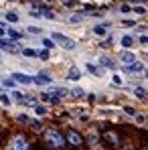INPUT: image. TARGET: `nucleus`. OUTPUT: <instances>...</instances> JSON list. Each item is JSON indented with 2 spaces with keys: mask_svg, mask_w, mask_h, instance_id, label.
<instances>
[{
  "mask_svg": "<svg viewBox=\"0 0 148 150\" xmlns=\"http://www.w3.org/2000/svg\"><path fill=\"white\" fill-rule=\"evenodd\" d=\"M26 30H28L30 35H41V33H43L41 26H26Z\"/></svg>",
  "mask_w": 148,
  "mask_h": 150,
  "instance_id": "nucleus-25",
  "label": "nucleus"
},
{
  "mask_svg": "<svg viewBox=\"0 0 148 150\" xmlns=\"http://www.w3.org/2000/svg\"><path fill=\"white\" fill-rule=\"evenodd\" d=\"M12 79H14L16 83H23V85H30V83H33V77L26 75V73H21V71L12 73Z\"/></svg>",
  "mask_w": 148,
  "mask_h": 150,
  "instance_id": "nucleus-9",
  "label": "nucleus"
},
{
  "mask_svg": "<svg viewBox=\"0 0 148 150\" xmlns=\"http://www.w3.org/2000/svg\"><path fill=\"white\" fill-rule=\"evenodd\" d=\"M69 96L75 98V100H81V98H85V91H83L81 87H73V89L69 91Z\"/></svg>",
  "mask_w": 148,
  "mask_h": 150,
  "instance_id": "nucleus-16",
  "label": "nucleus"
},
{
  "mask_svg": "<svg viewBox=\"0 0 148 150\" xmlns=\"http://www.w3.org/2000/svg\"><path fill=\"white\" fill-rule=\"evenodd\" d=\"M41 16H45V18H51V21H53V18H55V12L49 10V8H43V10H41Z\"/></svg>",
  "mask_w": 148,
  "mask_h": 150,
  "instance_id": "nucleus-21",
  "label": "nucleus"
},
{
  "mask_svg": "<svg viewBox=\"0 0 148 150\" xmlns=\"http://www.w3.org/2000/svg\"><path fill=\"white\" fill-rule=\"evenodd\" d=\"M140 43H142V45H148V37H146V35H144V37H140Z\"/></svg>",
  "mask_w": 148,
  "mask_h": 150,
  "instance_id": "nucleus-38",
  "label": "nucleus"
},
{
  "mask_svg": "<svg viewBox=\"0 0 148 150\" xmlns=\"http://www.w3.org/2000/svg\"><path fill=\"white\" fill-rule=\"evenodd\" d=\"M6 33H8V35L14 39V41H16V39H21V33H18L16 28H12V26H6Z\"/></svg>",
  "mask_w": 148,
  "mask_h": 150,
  "instance_id": "nucleus-19",
  "label": "nucleus"
},
{
  "mask_svg": "<svg viewBox=\"0 0 148 150\" xmlns=\"http://www.w3.org/2000/svg\"><path fill=\"white\" fill-rule=\"evenodd\" d=\"M0 103H4V105H10V98H8V96H0Z\"/></svg>",
  "mask_w": 148,
  "mask_h": 150,
  "instance_id": "nucleus-30",
  "label": "nucleus"
},
{
  "mask_svg": "<svg viewBox=\"0 0 148 150\" xmlns=\"http://www.w3.org/2000/svg\"><path fill=\"white\" fill-rule=\"evenodd\" d=\"M65 93H67V89H63V87H49L45 93H41V100L51 101V103H57Z\"/></svg>",
  "mask_w": 148,
  "mask_h": 150,
  "instance_id": "nucleus-2",
  "label": "nucleus"
},
{
  "mask_svg": "<svg viewBox=\"0 0 148 150\" xmlns=\"http://www.w3.org/2000/svg\"><path fill=\"white\" fill-rule=\"evenodd\" d=\"M132 4H144V2H148V0H130Z\"/></svg>",
  "mask_w": 148,
  "mask_h": 150,
  "instance_id": "nucleus-39",
  "label": "nucleus"
},
{
  "mask_svg": "<svg viewBox=\"0 0 148 150\" xmlns=\"http://www.w3.org/2000/svg\"><path fill=\"white\" fill-rule=\"evenodd\" d=\"M120 61H122L124 67H126V65H132V63H136L138 59H136V55H134L132 51H122V53H120Z\"/></svg>",
  "mask_w": 148,
  "mask_h": 150,
  "instance_id": "nucleus-8",
  "label": "nucleus"
},
{
  "mask_svg": "<svg viewBox=\"0 0 148 150\" xmlns=\"http://www.w3.org/2000/svg\"><path fill=\"white\" fill-rule=\"evenodd\" d=\"M120 12H122V14H128V12H132V4H128V2H124L122 6H120Z\"/></svg>",
  "mask_w": 148,
  "mask_h": 150,
  "instance_id": "nucleus-24",
  "label": "nucleus"
},
{
  "mask_svg": "<svg viewBox=\"0 0 148 150\" xmlns=\"http://www.w3.org/2000/svg\"><path fill=\"white\" fill-rule=\"evenodd\" d=\"M43 45H45V47H47V49H53V47H55V41H53V39H43Z\"/></svg>",
  "mask_w": 148,
  "mask_h": 150,
  "instance_id": "nucleus-27",
  "label": "nucleus"
},
{
  "mask_svg": "<svg viewBox=\"0 0 148 150\" xmlns=\"http://www.w3.org/2000/svg\"><path fill=\"white\" fill-rule=\"evenodd\" d=\"M51 39L55 41V45H59L61 49H65V51H73L75 49V41L69 39V37H65V35H61V33H53Z\"/></svg>",
  "mask_w": 148,
  "mask_h": 150,
  "instance_id": "nucleus-3",
  "label": "nucleus"
},
{
  "mask_svg": "<svg viewBox=\"0 0 148 150\" xmlns=\"http://www.w3.org/2000/svg\"><path fill=\"white\" fill-rule=\"evenodd\" d=\"M25 57H37V49H21Z\"/></svg>",
  "mask_w": 148,
  "mask_h": 150,
  "instance_id": "nucleus-23",
  "label": "nucleus"
},
{
  "mask_svg": "<svg viewBox=\"0 0 148 150\" xmlns=\"http://www.w3.org/2000/svg\"><path fill=\"white\" fill-rule=\"evenodd\" d=\"M37 57H41V59H49V51H47V49L37 51Z\"/></svg>",
  "mask_w": 148,
  "mask_h": 150,
  "instance_id": "nucleus-28",
  "label": "nucleus"
},
{
  "mask_svg": "<svg viewBox=\"0 0 148 150\" xmlns=\"http://www.w3.org/2000/svg\"><path fill=\"white\" fill-rule=\"evenodd\" d=\"M69 21H71V23H79V21H81V14H75V16H69Z\"/></svg>",
  "mask_w": 148,
  "mask_h": 150,
  "instance_id": "nucleus-37",
  "label": "nucleus"
},
{
  "mask_svg": "<svg viewBox=\"0 0 148 150\" xmlns=\"http://www.w3.org/2000/svg\"><path fill=\"white\" fill-rule=\"evenodd\" d=\"M134 96L140 100H146V89L144 87H134Z\"/></svg>",
  "mask_w": 148,
  "mask_h": 150,
  "instance_id": "nucleus-18",
  "label": "nucleus"
},
{
  "mask_svg": "<svg viewBox=\"0 0 148 150\" xmlns=\"http://www.w3.org/2000/svg\"><path fill=\"white\" fill-rule=\"evenodd\" d=\"M108 26H110V23H99V25H96V26H93V35H98V37H106Z\"/></svg>",
  "mask_w": 148,
  "mask_h": 150,
  "instance_id": "nucleus-12",
  "label": "nucleus"
},
{
  "mask_svg": "<svg viewBox=\"0 0 148 150\" xmlns=\"http://www.w3.org/2000/svg\"><path fill=\"white\" fill-rule=\"evenodd\" d=\"M28 14H30L33 18H41V10H28Z\"/></svg>",
  "mask_w": 148,
  "mask_h": 150,
  "instance_id": "nucleus-31",
  "label": "nucleus"
},
{
  "mask_svg": "<svg viewBox=\"0 0 148 150\" xmlns=\"http://www.w3.org/2000/svg\"><path fill=\"white\" fill-rule=\"evenodd\" d=\"M18 120H21V122H26V124H28V120H30V118H28L26 114H18Z\"/></svg>",
  "mask_w": 148,
  "mask_h": 150,
  "instance_id": "nucleus-36",
  "label": "nucleus"
},
{
  "mask_svg": "<svg viewBox=\"0 0 148 150\" xmlns=\"http://www.w3.org/2000/svg\"><path fill=\"white\" fill-rule=\"evenodd\" d=\"M28 126H30L33 130H43V124H41L39 120H28Z\"/></svg>",
  "mask_w": 148,
  "mask_h": 150,
  "instance_id": "nucleus-22",
  "label": "nucleus"
},
{
  "mask_svg": "<svg viewBox=\"0 0 148 150\" xmlns=\"http://www.w3.org/2000/svg\"><path fill=\"white\" fill-rule=\"evenodd\" d=\"M120 43H122V47H124V49H132V47H134V39H132L130 35H124Z\"/></svg>",
  "mask_w": 148,
  "mask_h": 150,
  "instance_id": "nucleus-14",
  "label": "nucleus"
},
{
  "mask_svg": "<svg viewBox=\"0 0 148 150\" xmlns=\"http://www.w3.org/2000/svg\"><path fill=\"white\" fill-rule=\"evenodd\" d=\"M112 81H114L116 85H122V77H120V75H112Z\"/></svg>",
  "mask_w": 148,
  "mask_h": 150,
  "instance_id": "nucleus-32",
  "label": "nucleus"
},
{
  "mask_svg": "<svg viewBox=\"0 0 148 150\" xmlns=\"http://www.w3.org/2000/svg\"><path fill=\"white\" fill-rule=\"evenodd\" d=\"M85 69H87L91 75H96V77H101V75H103L101 65H96V63H85Z\"/></svg>",
  "mask_w": 148,
  "mask_h": 150,
  "instance_id": "nucleus-11",
  "label": "nucleus"
},
{
  "mask_svg": "<svg viewBox=\"0 0 148 150\" xmlns=\"http://www.w3.org/2000/svg\"><path fill=\"white\" fill-rule=\"evenodd\" d=\"M103 140H108L112 146H120V136H118V132H114V130H106V132H103Z\"/></svg>",
  "mask_w": 148,
  "mask_h": 150,
  "instance_id": "nucleus-7",
  "label": "nucleus"
},
{
  "mask_svg": "<svg viewBox=\"0 0 148 150\" xmlns=\"http://www.w3.org/2000/svg\"><path fill=\"white\" fill-rule=\"evenodd\" d=\"M132 12H136V14H146L148 10H146L144 4H134V6H132Z\"/></svg>",
  "mask_w": 148,
  "mask_h": 150,
  "instance_id": "nucleus-17",
  "label": "nucleus"
},
{
  "mask_svg": "<svg viewBox=\"0 0 148 150\" xmlns=\"http://www.w3.org/2000/svg\"><path fill=\"white\" fill-rule=\"evenodd\" d=\"M99 65H101V67H110V69H114V67H116V61H112L110 57H99Z\"/></svg>",
  "mask_w": 148,
  "mask_h": 150,
  "instance_id": "nucleus-15",
  "label": "nucleus"
},
{
  "mask_svg": "<svg viewBox=\"0 0 148 150\" xmlns=\"http://www.w3.org/2000/svg\"><path fill=\"white\" fill-rule=\"evenodd\" d=\"M6 21H8V23H18V14H16V12H12V10H10V12H6Z\"/></svg>",
  "mask_w": 148,
  "mask_h": 150,
  "instance_id": "nucleus-20",
  "label": "nucleus"
},
{
  "mask_svg": "<svg viewBox=\"0 0 148 150\" xmlns=\"http://www.w3.org/2000/svg\"><path fill=\"white\" fill-rule=\"evenodd\" d=\"M35 112H37L39 116H45V114H47V108L41 105V103H37V105H35Z\"/></svg>",
  "mask_w": 148,
  "mask_h": 150,
  "instance_id": "nucleus-26",
  "label": "nucleus"
},
{
  "mask_svg": "<svg viewBox=\"0 0 148 150\" xmlns=\"http://www.w3.org/2000/svg\"><path fill=\"white\" fill-rule=\"evenodd\" d=\"M122 26L130 28V26H136V23H134V21H122Z\"/></svg>",
  "mask_w": 148,
  "mask_h": 150,
  "instance_id": "nucleus-34",
  "label": "nucleus"
},
{
  "mask_svg": "<svg viewBox=\"0 0 148 150\" xmlns=\"http://www.w3.org/2000/svg\"><path fill=\"white\" fill-rule=\"evenodd\" d=\"M45 142H47V146H51V148H61L65 144V136L59 130L49 128V130H45Z\"/></svg>",
  "mask_w": 148,
  "mask_h": 150,
  "instance_id": "nucleus-1",
  "label": "nucleus"
},
{
  "mask_svg": "<svg viewBox=\"0 0 148 150\" xmlns=\"http://www.w3.org/2000/svg\"><path fill=\"white\" fill-rule=\"evenodd\" d=\"M53 79H51L49 73H45V71H41V73H37L35 77H33V83H39V85H47V83H51Z\"/></svg>",
  "mask_w": 148,
  "mask_h": 150,
  "instance_id": "nucleus-10",
  "label": "nucleus"
},
{
  "mask_svg": "<svg viewBox=\"0 0 148 150\" xmlns=\"http://www.w3.org/2000/svg\"><path fill=\"white\" fill-rule=\"evenodd\" d=\"M124 112H126V114H130V116H136V110H134V108H130V105H126V108H124Z\"/></svg>",
  "mask_w": 148,
  "mask_h": 150,
  "instance_id": "nucleus-33",
  "label": "nucleus"
},
{
  "mask_svg": "<svg viewBox=\"0 0 148 150\" xmlns=\"http://www.w3.org/2000/svg\"><path fill=\"white\" fill-rule=\"evenodd\" d=\"M2 83H4V85H6V87H12V85H14V83H16V81H14V79H12V77H6V79H4V81H2Z\"/></svg>",
  "mask_w": 148,
  "mask_h": 150,
  "instance_id": "nucleus-29",
  "label": "nucleus"
},
{
  "mask_svg": "<svg viewBox=\"0 0 148 150\" xmlns=\"http://www.w3.org/2000/svg\"><path fill=\"white\" fill-rule=\"evenodd\" d=\"M0 49L6 51V53H21V45H18L14 39H6V37H2V39H0Z\"/></svg>",
  "mask_w": 148,
  "mask_h": 150,
  "instance_id": "nucleus-5",
  "label": "nucleus"
},
{
  "mask_svg": "<svg viewBox=\"0 0 148 150\" xmlns=\"http://www.w3.org/2000/svg\"><path fill=\"white\" fill-rule=\"evenodd\" d=\"M65 142H69L71 146H81V144H83V138H81V134H77L75 130H67Z\"/></svg>",
  "mask_w": 148,
  "mask_h": 150,
  "instance_id": "nucleus-6",
  "label": "nucleus"
},
{
  "mask_svg": "<svg viewBox=\"0 0 148 150\" xmlns=\"http://www.w3.org/2000/svg\"><path fill=\"white\" fill-rule=\"evenodd\" d=\"M6 150H28V140H26L23 134H14V136L8 140Z\"/></svg>",
  "mask_w": 148,
  "mask_h": 150,
  "instance_id": "nucleus-4",
  "label": "nucleus"
},
{
  "mask_svg": "<svg viewBox=\"0 0 148 150\" xmlns=\"http://www.w3.org/2000/svg\"><path fill=\"white\" fill-rule=\"evenodd\" d=\"M81 77V71L77 69V67H69V71H67V79H71V81H77Z\"/></svg>",
  "mask_w": 148,
  "mask_h": 150,
  "instance_id": "nucleus-13",
  "label": "nucleus"
},
{
  "mask_svg": "<svg viewBox=\"0 0 148 150\" xmlns=\"http://www.w3.org/2000/svg\"><path fill=\"white\" fill-rule=\"evenodd\" d=\"M4 35H6V25H4V23H0V39H2Z\"/></svg>",
  "mask_w": 148,
  "mask_h": 150,
  "instance_id": "nucleus-35",
  "label": "nucleus"
}]
</instances>
